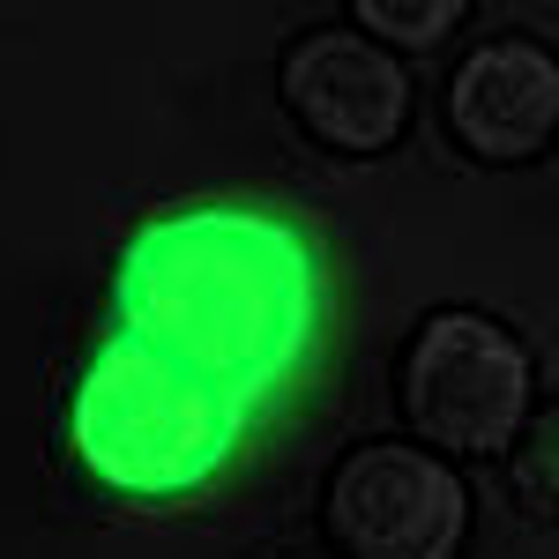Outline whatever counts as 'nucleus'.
<instances>
[{
    "instance_id": "obj_1",
    "label": "nucleus",
    "mask_w": 559,
    "mask_h": 559,
    "mask_svg": "<svg viewBox=\"0 0 559 559\" xmlns=\"http://www.w3.org/2000/svg\"><path fill=\"white\" fill-rule=\"evenodd\" d=\"M329 313V269L299 216L269 202H179L134 224L112 269L120 336L179 358L239 411L276 403Z\"/></svg>"
},
{
    "instance_id": "obj_2",
    "label": "nucleus",
    "mask_w": 559,
    "mask_h": 559,
    "mask_svg": "<svg viewBox=\"0 0 559 559\" xmlns=\"http://www.w3.org/2000/svg\"><path fill=\"white\" fill-rule=\"evenodd\" d=\"M68 440H75V463L112 500H187L231 463L239 403L202 373H187L179 358L112 329L75 381Z\"/></svg>"
},
{
    "instance_id": "obj_3",
    "label": "nucleus",
    "mask_w": 559,
    "mask_h": 559,
    "mask_svg": "<svg viewBox=\"0 0 559 559\" xmlns=\"http://www.w3.org/2000/svg\"><path fill=\"white\" fill-rule=\"evenodd\" d=\"M403 411L448 455H500L530 426V350L485 313H432L403 358Z\"/></svg>"
},
{
    "instance_id": "obj_4",
    "label": "nucleus",
    "mask_w": 559,
    "mask_h": 559,
    "mask_svg": "<svg viewBox=\"0 0 559 559\" xmlns=\"http://www.w3.org/2000/svg\"><path fill=\"white\" fill-rule=\"evenodd\" d=\"M321 522L336 559H455L471 530V492L440 455L373 440L336 463Z\"/></svg>"
},
{
    "instance_id": "obj_5",
    "label": "nucleus",
    "mask_w": 559,
    "mask_h": 559,
    "mask_svg": "<svg viewBox=\"0 0 559 559\" xmlns=\"http://www.w3.org/2000/svg\"><path fill=\"white\" fill-rule=\"evenodd\" d=\"M284 112L344 157H381L411 120V75L366 31H313L284 52Z\"/></svg>"
},
{
    "instance_id": "obj_6",
    "label": "nucleus",
    "mask_w": 559,
    "mask_h": 559,
    "mask_svg": "<svg viewBox=\"0 0 559 559\" xmlns=\"http://www.w3.org/2000/svg\"><path fill=\"white\" fill-rule=\"evenodd\" d=\"M448 128L485 165H522L559 134V52L537 38H492L448 83Z\"/></svg>"
},
{
    "instance_id": "obj_7",
    "label": "nucleus",
    "mask_w": 559,
    "mask_h": 559,
    "mask_svg": "<svg viewBox=\"0 0 559 559\" xmlns=\"http://www.w3.org/2000/svg\"><path fill=\"white\" fill-rule=\"evenodd\" d=\"M515 500L530 522L559 530V395L545 403V418L522 426V440H515Z\"/></svg>"
},
{
    "instance_id": "obj_8",
    "label": "nucleus",
    "mask_w": 559,
    "mask_h": 559,
    "mask_svg": "<svg viewBox=\"0 0 559 559\" xmlns=\"http://www.w3.org/2000/svg\"><path fill=\"white\" fill-rule=\"evenodd\" d=\"M358 23L373 45H440L463 23V8L455 0H358Z\"/></svg>"
}]
</instances>
